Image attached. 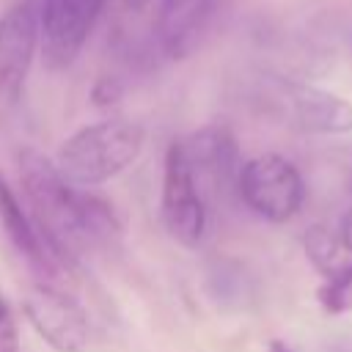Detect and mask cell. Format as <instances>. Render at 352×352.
<instances>
[{
	"mask_svg": "<svg viewBox=\"0 0 352 352\" xmlns=\"http://www.w3.org/2000/svg\"><path fill=\"white\" fill-rule=\"evenodd\" d=\"M19 179L52 267L72 270L82 250L118 236L121 226L113 206L91 190L69 184L41 151L25 148L19 154Z\"/></svg>",
	"mask_w": 352,
	"mask_h": 352,
	"instance_id": "6da1fadb",
	"label": "cell"
},
{
	"mask_svg": "<svg viewBox=\"0 0 352 352\" xmlns=\"http://www.w3.org/2000/svg\"><path fill=\"white\" fill-rule=\"evenodd\" d=\"M226 0H124L110 28V50L135 72H151L195 50Z\"/></svg>",
	"mask_w": 352,
	"mask_h": 352,
	"instance_id": "7a4b0ae2",
	"label": "cell"
},
{
	"mask_svg": "<svg viewBox=\"0 0 352 352\" xmlns=\"http://www.w3.org/2000/svg\"><path fill=\"white\" fill-rule=\"evenodd\" d=\"M146 132L126 118H104L69 135L55 154L58 173L80 187L91 190L124 173L143 151Z\"/></svg>",
	"mask_w": 352,
	"mask_h": 352,
	"instance_id": "3957f363",
	"label": "cell"
},
{
	"mask_svg": "<svg viewBox=\"0 0 352 352\" xmlns=\"http://www.w3.org/2000/svg\"><path fill=\"white\" fill-rule=\"evenodd\" d=\"M236 192L250 212L270 223H289L305 201V182L294 162L280 154H258L242 162Z\"/></svg>",
	"mask_w": 352,
	"mask_h": 352,
	"instance_id": "277c9868",
	"label": "cell"
},
{
	"mask_svg": "<svg viewBox=\"0 0 352 352\" xmlns=\"http://www.w3.org/2000/svg\"><path fill=\"white\" fill-rule=\"evenodd\" d=\"M22 311L36 336L55 352H85L91 322L85 308L52 283H33L22 297Z\"/></svg>",
	"mask_w": 352,
	"mask_h": 352,
	"instance_id": "5b68a950",
	"label": "cell"
},
{
	"mask_svg": "<svg viewBox=\"0 0 352 352\" xmlns=\"http://www.w3.org/2000/svg\"><path fill=\"white\" fill-rule=\"evenodd\" d=\"M110 0H38V50L47 69L74 63Z\"/></svg>",
	"mask_w": 352,
	"mask_h": 352,
	"instance_id": "8992f818",
	"label": "cell"
},
{
	"mask_svg": "<svg viewBox=\"0 0 352 352\" xmlns=\"http://www.w3.org/2000/svg\"><path fill=\"white\" fill-rule=\"evenodd\" d=\"M162 220L168 234L184 248H198L209 226V204L192 179L176 140L168 146L162 165Z\"/></svg>",
	"mask_w": 352,
	"mask_h": 352,
	"instance_id": "52a82bcc",
	"label": "cell"
},
{
	"mask_svg": "<svg viewBox=\"0 0 352 352\" xmlns=\"http://www.w3.org/2000/svg\"><path fill=\"white\" fill-rule=\"evenodd\" d=\"M36 50L38 0H22L0 16V113L19 102Z\"/></svg>",
	"mask_w": 352,
	"mask_h": 352,
	"instance_id": "ba28073f",
	"label": "cell"
},
{
	"mask_svg": "<svg viewBox=\"0 0 352 352\" xmlns=\"http://www.w3.org/2000/svg\"><path fill=\"white\" fill-rule=\"evenodd\" d=\"M192 179L198 182L206 204L209 198H214L217 192H223L228 184L236 187V176H239V148L234 135L226 126H204L182 140H176Z\"/></svg>",
	"mask_w": 352,
	"mask_h": 352,
	"instance_id": "9c48e42d",
	"label": "cell"
},
{
	"mask_svg": "<svg viewBox=\"0 0 352 352\" xmlns=\"http://www.w3.org/2000/svg\"><path fill=\"white\" fill-rule=\"evenodd\" d=\"M278 102L286 110V118L294 129L311 135H346L352 132V104L316 85L278 80Z\"/></svg>",
	"mask_w": 352,
	"mask_h": 352,
	"instance_id": "30bf717a",
	"label": "cell"
},
{
	"mask_svg": "<svg viewBox=\"0 0 352 352\" xmlns=\"http://www.w3.org/2000/svg\"><path fill=\"white\" fill-rule=\"evenodd\" d=\"M0 223H3V228H6V234H8V239H11V245H14L25 258H30V261L38 264V267L55 270L52 261H50V253H47V248H44V242H41L36 226H33L30 212H25V206L19 204L16 192L8 187V182L3 179V173H0Z\"/></svg>",
	"mask_w": 352,
	"mask_h": 352,
	"instance_id": "8fae6325",
	"label": "cell"
},
{
	"mask_svg": "<svg viewBox=\"0 0 352 352\" xmlns=\"http://www.w3.org/2000/svg\"><path fill=\"white\" fill-rule=\"evenodd\" d=\"M302 250L308 256V261L327 278L330 272H336L341 267V242L338 234H333L324 226H308L302 231Z\"/></svg>",
	"mask_w": 352,
	"mask_h": 352,
	"instance_id": "7c38bea8",
	"label": "cell"
},
{
	"mask_svg": "<svg viewBox=\"0 0 352 352\" xmlns=\"http://www.w3.org/2000/svg\"><path fill=\"white\" fill-rule=\"evenodd\" d=\"M316 300L330 316L349 314L352 311V264H341L336 272H330L324 283L316 289Z\"/></svg>",
	"mask_w": 352,
	"mask_h": 352,
	"instance_id": "4fadbf2b",
	"label": "cell"
},
{
	"mask_svg": "<svg viewBox=\"0 0 352 352\" xmlns=\"http://www.w3.org/2000/svg\"><path fill=\"white\" fill-rule=\"evenodd\" d=\"M0 352H19L16 319H14V311L3 292H0Z\"/></svg>",
	"mask_w": 352,
	"mask_h": 352,
	"instance_id": "5bb4252c",
	"label": "cell"
},
{
	"mask_svg": "<svg viewBox=\"0 0 352 352\" xmlns=\"http://www.w3.org/2000/svg\"><path fill=\"white\" fill-rule=\"evenodd\" d=\"M121 91H124V88H121V82H118L116 77H102V80L94 85V94H91V96H94L96 104H113V102L121 96Z\"/></svg>",
	"mask_w": 352,
	"mask_h": 352,
	"instance_id": "9a60e30c",
	"label": "cell"
},
{
	"mask_svg": "<svg viewBox=\"0 0 352 352\" xmlns=\"http://www.w3.org/2000/svg\"><path fill=\"white\" fill-rule=\"evenodd\" d=\"M338 242H341V248L346 250V253H352V209L341 217V226H338Z\"/></svg>",
	"mask_w": 352,
	"mask_h": 352,
	"instance_id": "2e32d148",
	"label": "cell"
},
{
	"mask_svg": "<svg viewBox=\"0 0 352 352\" xmlns=\"http://www.w3.org/2000/svg\"><path fill=\"white\" fill-rule=\"evenodd\" d=\"M267 352H294L286 341H280V338H272L270 344H267Z\"/></svg>",
	"mask_w": 352,
	"mask_h": 352,
	"instance_id": "e0dca14e",
	"label": "cell"
},
{
	"mask_svg": "<svg viewBox=\"0 0 352 352\" xmlns=\"http://www.w3.org/2000/svg\"><path fill=\"white\" fill-rule=\"evenodd\" d=\"M338 352H352V341H349V344H341Z\"/></svg>",
	"mask_w": 352,
	"mask_h": 352,
	"instance_id": "ac0fdd59",
	"label": "cell"
}]
</instances>
